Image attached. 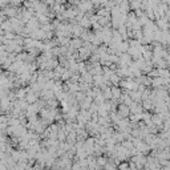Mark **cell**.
<instances>
[{"label": "cell", "mask_w": 170, "mask_h": 170, "mask_svg": "<svg viewBox=\"0 0 170 170\" xmlns=\"http://www.w3.org/2000/svg\"><path fill=\"white\" fill-rule=\"evenodd\" d=\"M0 27H2L3 29H4V32H7V31H12V29H14V28H12V24H11L10 20H7V21L4 20V21H3L2 24H0Z\"/></svg>", "instance_id": "1"}, {"label": "cell", "mask_w": 170, "mask_h": 170, "mask_svg": "<svg viewBox=\"0 0 170 170\" xmlns=\"http://www.w3.org/2000/svg\"><path fill=\"white\" fill-rule=\"evenodd\" d=\"M3 14H4V15H7V16H15V15H16V11H15V8L6 7V8L3 10Z\"/></svg>", "instance_id": "2"}, {"label": "cell", "mask_w": 170, "mask_h": 170, "mask_svg": "<svg viewBox=\"0 0 170 170\" xmlns=\"http://www.w3.org/2000/svg\"><path fill=\"white\" fill-rule=\"evenodd\" d=\"M4 41V36H2V35H0V44H2Z\"/></svg>", "instance_id": "3"}, {"label": "cell", "mask_w": 170, "mask_h": 170, "mask_svg": "<svg viewBox=\"0 0 170 170\" xmlns=\"http://www.w3.org/2000/svg\"><path fill=\"white\" fill-rule=\"evenodd\" d=\"M3 75V71H2V68H0V76H2Z\"/></svg>", "instance_id": "4"}]
</instances>
